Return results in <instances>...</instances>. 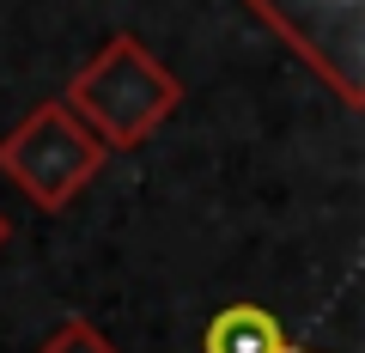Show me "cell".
Masks as SVG:
<instances>
[{"label": "cell", "instance_id": "obj_5", "mask_svg": "<svg viewBox=\"0 0 365 353\" xmlns=\"http://www.w3.org/2000/svg\"><path fill=\"white\" fill-rule=\"evenodd\" d=\"M0 244H6V220H0Z\"/></svg>", "mask_w": 365, "mask_h": 353}, {"label": "cell", "instance_id": "obj_3", "mask_svg": "<svg viewBox=\"0 0 365 353\" xmlns=\"http://www.w3.org/2000/svg\"><path fill=\"white\" fill-rule=\"evenodd\" d=\"M201 353H311L299 341H287L280 317L262 305H225L201 335Z\"/></svg>", "mask_w": 365, "mask_h": 353}, {"label": "cell", "instance_id": "obj_2", "mask_svg": "<svg viewBox=\"0 0 365 353\" xmlns=\"http://www.w3.org/2000/svg\"><path fill=\"white\" fill-rule=\"evenodd\" d=\"M73 98H79V110L104 128V140L134 146V140H146V134L170 116L177 79H170L165 67H153L134 43H110V49L91 61V73L79 79Z\"/></svg>", "mask_w": 365, "mask_h": 353}, {"label": "cell", "instance_id": "obj_1", "mask_svg": "<svg viewBox=\"0 0 365 353\" xmlns=\"http://www.w3.org/2000/svg\"><path fill=\"white\" fill-rule=\"evenodd\" d=\"M98 158H104V146L91 140L73 122V110H61V104H43L19 134L0 140V170H6L37 208H67V201L91 183Z\"/></svg>", "mask_w": 365, "mask_h": 353}, {"label": "cell", "instance_id": "obj_4", "mask_svg": "<svg viewBox=\"0 0 365 353\" xmlns=\"http://www.w3.org/2000/svg\"><path fill=\"white\" fill-rule=\"evenodd\" d=\"M37 353H116V347H110V341L98 335L91 323H79V317H73V323H61V329H55V335L43 341Z\"/></svg>", "mask_w": 365, "mask_h": 353}]
</instances>
